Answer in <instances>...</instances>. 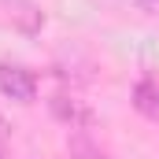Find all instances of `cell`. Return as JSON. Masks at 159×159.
Instances as JSON below:
<instances>
[{"label":"cell","mask_w":159,"mask_h":159,"mask_svg":"<svg viewBox=\"0 0 159 159\" xmlns=\"http://www.w3.org/2000/svg\"><path fill=\"white\" fill-rule=\"evenodd\" d=\"M0 93L15 104H34L37 100V74L19 63H0Z\"/></svg>","instance_id":"7a4b0ae2"},{"label":"cell","mask_w":159,"mask_h":159,"mask_svg":"<svg viewBox=\"0 0 159 159\" xmlns=\"http://www.w3.org/2000/svg\"><path fill=\"white\" fill-rule=\"evenodd\" d=\"M7 152H11V126L0 115V159H7Z\"/></svg>","instance_id":"8992f818"},{"label":"cell","mask_w":159,"mask_h":159,"mask_svg":"<svg viewBox=\"0 0 159 159\" xmlns=\"http://www.w3.org/2000/svg\"><path fill=\"white\" fill-rule=\"evenodd\" d=\"M48 111L63 122V126H70V129H93L96 126V111L81 96H74V93H56L48 100Z\"/></svg>","instance_id":"6da1fadb"},{"label":"cell","mask_w":159,"mask_h":159,"mask_svg":"<svg viewBox=\"0 0 159 159\" xmlns=\"http://www.w3.org/2000/svg\"><path fill=\"white\" fill-rule=\"evenodd\" d=\"M129 7H137V11H144V15H159V0H126Z\"/></svg>","instance_id":"52a82bcc"},{"label":"cell","mask_w":159,"mask_h":159,"mask_svg":"<svg viewBox=\"0 0 159 159\" xmlns=\"http://www.w3.org/2000/svg\"><path fill=\"white\" fill-rule=\"evenodd\" d=\"M4 7H7V22H11L19 34H26V37L41 34V26H44L41 4H34V0H4Z\"/></svg>","instance_id":"3957f363"},{"label":"cell","mask_w":159,"mask_h":159,"mask_svg":"<svg viewBox=\"0 0 159 159\" xmlns=\"http://www.w3.org/2000/svg\"><path fill=\"white\" fill-rule=\"evenodd\" d=\"M133 107H137L144 119L159 122V81L156 78L137 81V89H133Z\"/></svg>","instance_id":"277c9868"},{"label":"cell","mask_w":159,"mask_h":159,"mask_svg":"<svg viewBox=\"0 0 159 159\" xmlns=\"http://www.w3.org/2000/svg\"><path fill=\"white\" fill-rule=\"evenodd\" d=\"M67 152H70V159H107L104 148H100V141H96L89 129H70V137H67Z\"/></svg>","instance_id":"5b68a950"}]
</instances>
